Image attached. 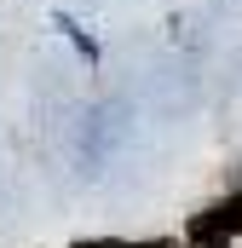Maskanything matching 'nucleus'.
Returning a JSON list of instances; mask_svg holds the SVG:
<instances>
[{
	"instance_id": "7ed1b4c3",
	"label": "nucleus",
	"mask_w": 242,
	"mask_h": 248,
	"mask_svg": "<svg viewBox=\"0 0 242 248\" xmlns=\"http://www.w3.org/2000/svg\"><path fill=\"white\" fill-rule=\"evenodd\" d=\"M58 29H63V35H69V41H75V46H81V58H87V63L98 58V41H92V35H87V29H75V23H69V17H58Z\"/></svg>"
},
{
	"instance_id": "f257e3e1",
	"label": "nucleus",
	"mask_w": 242,
	"mask_h": 248,
	"mask_svg": "<svg viewBox=\"0 0 242 248\" xmlns=\"http://www.w3.org/2000/svg\"><path fill=\"white\" fill-rule=\"evenodd\" d=\"M237 237H242V190L225 196V202H213V208H202L184 225V243L190 248H231Z\"/></svg>"
},
{
	"instance_id": "f03ea898",
	"label": "nucleus",
	"mask_w": 242,
	"mask_h": 248,
	"mask_svg": "<svg viewBox=\"0 0 242 248\" xmlns=\"http://www.w3.org/2000/svg\"><path fill=\"white\" fill-rule=\"evenodd\" d=\"M69 248H179V243H167V237H150V243H127V237H81V243H69Z\"/></svg>"
}]
</instances>
